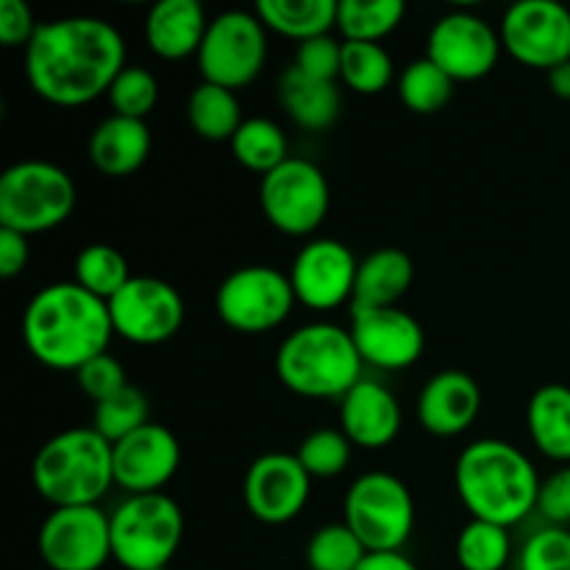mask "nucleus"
<instances>
[{
	"label": "nucleus",
	"instance_id": "f257e3e1",
	"mask_svg": "<svg viewBox=\"0 0 570 570\" xmlns=\"http://www.w3.org/2000/svg\"><path fill=\"white\" fill-rule=\"evenodd\" d=\"M126 67V42L100 17H61L39 22L26 48V78L33 95L53 106L76 109L109 95Z\"/></svg>",
	"mask_w": 570,
	"mask_h": 570
},
{
	"label": "nucleus",
	"instance_id": "f03ea898",
	"mask_svg": "<svg viewBox=\"0 0 570 570\" xmlns=\"http://www.w3.org/2000/svg\"><path fill=\"white\" fill-rule=\"evenodd\" d=\"M111 337L109 304L76 282L48 284L22 312V343L50 371L78 373L95 356L109 354Z\"/></svg>",
	"mask_w": 570,
	"mask_h": 570
},
{
	"label": "nucleus",
	"instance_id": "7ed1b4c3",
	"mask_svg": "<svg viewBox=\"0 0 570 570\" xmlns=\"http://www.w3.org/2000/svg\"><path fill=\"white\" fill-rule=\"evenodd\" d=\"M538 468L507 440H476L454 465V488L471 518L512 529L538 512Z\"/></svg>",
	"mask_w": 570,
	"mask_h": 570
},
{
	"label": "nucleus",
	"instance_id": "20e7f679",
	"mask_svg": "<svg viewBox=\"0 0 570 570\" xmlns=\"http://www.w3.org/2000/svg\"><path fill=\"white\" fill-rule=\"evenodd\" d=\"M362 362L351 328L337 323H306L282 340L276 351V376L301 399L343 401L362 382Z\"/></svg>",
	"mask_w": 570,
	"mask_h": 570
},
{
	"label": "nucleus",
	"instance_id": "39448f33",
	"mask_svg": "<svg viewBox=\"0 0 570 570\" xmlns=\"http://www.w3.org/2000/svg\"><path fill=\"white\" fill-rule=\"evenodd\" d=\"M31 482L53 510L98 507L115 484V449L92 426L67 429L37 451Z\"/></svg>",
	"mask_w": 570,
	"mask_h": 570
},
{
	"label": "nucleus",
	"instance_id": "423d86ee",
	"mask_svg": "<svg viewBox=\"0 0 570 570\" xmlns=\"http://www.w3.org/2000/svg\"><path fill=\"white\" fill-rule=\"evenodd\" d=\"M76 200V181L65 167L45 159H22L0 176V228L26 237L53 232L70 220Z\"/></svg>",
	"mask_w": 570,
	"mask_h": 570
},
{
	"label": "nucleus",
	"instance_id": "0eeeda50",
	"mask_svg": "<svg viewBox=\"0 0 570 570\" xmlns=\"http://www.w3.org/2000/svg\"><path fill=\"white\" fill-rule=\"evenodd\" d=\"M111 560L126 570L170 568L184 540V512L170 495H128L111 512Z\"/></svg>",
	"mask_w": 570,
	"mask_h": 570
},
{
	"label": "nucleus",
	"instance_id": "6e6552de",
	"mask_svg": "<svg viewBox=\"0 0 570 570\" xmlns=\"http://www.w3.org/2000/svg\"><path fill=\"white\" fill-rule=\"evenodd\" d=\"M343 523L360 538L367 554L401 551L415 529V499L395 473H362L343 499Z\"/></svg>",
	"mask_w": 570,
	"mask_h": 570
},
{
	"label": "nucleus",
	"instance_id": "1a4fd4ad",
	"mask_svg": "<svg viewBox=\"0 0 570 570\" xmlns=\"http://www.w3.org/2000/svg\"><path fill=\"white\" fill-rule=\"evenodd\" d=\"M295 289L289 273L271 265H245L228 273L215 293V312L232 332L265 334L293 315Z\"/></svg>",
	"mask_w": 570,
	"mask_h": 570
},
{
	"label": "nucleus",
	"instance_id": "9d476101",
	"mask_svg": "<svg viewBox=\"0 0 570 570\" xmlns=\"http://www.w3.org/2000/svg\"><path fill=\"white\" fill-rule=\"evenodd\" d=\"M198 70L204 81L232 92L259 78L267 61V28L256 11L232 9L212 17L204 45L198 50Z\"/></svg>",
	"mask_w": 570,
	"mask_h": 570
},
{
	"label": "nucleus",
	"instance_id": "9b49d317",
	"mask_svg": "<svg viewBox=\"0 0 570 570\" xmlns=\"http://www.w3.org/2000/svg\"><path fill=\"white\" fill-rule=\"evenodd\" d=\"M259 206L276 232L309 237L326 220L332 187L315 161L289 156L282 167L262 176Z\"/></svg>",
	"mask_w": 570,
	"mask_h": 570
},
{
	"label": "nucleus",
	"instance_id": "f8f14e48",
	"mask_svg": "<svg viewBox=\"0 0 570 570\" xmlns=\"http://www.w3.org/2000/svg\"><path fill=\"white\" fill-rule=\"evenodd\" d=\"M504 50L501 33L484 17L468 9H451L434 20L426 39V59L451 81H479L490 76Z\"/></svg>",
	"mask_w": 570,
	"mask_h": 570
},
{
	"label": "nucleus",
	"instance_id": "ddd939ff",
	"mask_svg": "<svg viewBox=\"0 0 570 570\" xmlns=\"http://www.w3.org/2000/svg\"><path fill=\"white\" fill-rule=\"evenodd\" d=\"M37 549L50 570H100L111 560V518L100 507L50 510Z\"/></svg>",
	"mask_w": 570,
	"mask_h": 570
},
{
	"label": "nucleus",
	"instance_id": "4468645a",
	"mask_svg": "<svg viewBox=\"0 0 570 570\" xmlns=\"http://www.w3.org/2000/svg\"><path fill=\"white\" fill-rule=\"evenodd\" d=\"M501 45L521 65L554 70L570 61V9L557 0H521L501 17Z\"/></svg>",
	"mask_w": 570,
	"mask_h": 570
},
{
	"label": "nucleus",
	"instance_id": "2eb2a0df",
	"mask_svg": "<svg viewBox=\"0 0 570 570\" xmlns=\"http://www.w3.org/2000/svg\"><path fill=\"white\" fill-rule=\"evenodd\" d=\"M117 337L134 345H161L184 326V298L173 284L154 276H134L109 301Z\"/></svg>",
	"mask_w": 570,
	"mask_h": 570
},
{
	"label": "nucleus",
	"instance_id": "dca6fc26",
	"mask_svg": "<svg viewBox=\"0 0 570 570\" xmlns=\"http://www.w3.org/2000/svg\"><path fill=\"white\" fill-rule=\"evenodd\" d=\"M356 273L360 262L348 245L332 237H317L295 254L289 282L298 304L306 309L328 312L343 306L345 301H354Z\"/></svg>",
	"mask_w": 570,
	"mask_h": 570
},
{
	"label": "nucleus",
	"instance_id": "f3484780",
	"mask_svg": "<svg viewBox=\"0 0 570 570\" xmlns=\"http://www.w3.org/2000/svg\"><path fill=\"white\" fill-rule=\"evenodd\" d=\"M312 476L295 454L273 451L250 462L245 471L243 499L250 515L267 527L295 521L309 504Z\"/></svg>",
	"mask_w": 570,
	"mask_h": 570
},
{
	"label": "nucleus",
	"instance_id": "a211bd4d",
	"mask_svg": "<svg viewBox=\"0 0 570 570\" xmlns=\"http://www.w3.org/2000/svg\"><path fill=\"white\" fill-rule=\"evenodd\" d=\"M351 337L362 362L379 371H406L426 351L421 321L401 306L351 309Z\"/></svg>",
	"mask_w": 570,
	"mask_h": 570
},
{
	"label": "nucleus",
	"instance_id": "6ab92c4d",
	"mask_svg": "<svg viewBox=\"0 0 570 570\" xmlns=\"http://www.w3.org/2000/svg\"><path fill=\"white\" fill-rule=\"evenodd\" d=\"M115 449V484L128 495L161 493L181 468V443L161 423H145Z\"/></svg>",
	"mask_w": 570,
	"mask_h": 570
},
{
	"label": "nucleus",
	"instance_id": "aec40b11",
	"mask_svg": "<svg viewBox=\"0 0 570 570\" xmlns=\"http://www.w3.org/2000/svg\"><path fill=\"white\" fill-rule=\"evenodd\" d=\"M482 410V390L465 371H440L417 395V423L434 438L468 432Z\"/></svg>",
	"mask_w": 570,
	"mask_h": 570
},
{
	"label": "nucleus",
	"instance_id": "412c9836",
	"mask_svg": "<svg viewBox=\"0 0 570 570\" xmlns=\"http://www.w3.org/2000/svg\"><path fill=\"white\" fill-rule=\"evenodd\" d=\"M401 423L404 415L399 399L373 379H362L340 401V429L356 449H387L401 434Z\"/></svg>",
	"mask_w": 570,
	"mask_h": 570
},
{
	"label": "nucleus",
	"instance_id": "4be33fe9",
	"mask_svg": "<svg viewBox=\"0 0 570 570\" xmlns=\"http://www.w3.org/2000/svg\"><path fill=\"white\" fill-rule=\"evenodd\" d=\"M209 17L198 0H159L145 17V45L165 61L198 56Z\"/></svg>",
	"mask_w": 570,
	"mask_h": 570
},
{
	"label": "nucleus",
	"instance_id": "5701e85b",
	"mask_svg": "<svg viewBox=\"0 0 570 570\" xmlns=\"http://www.w3.org/2000/svg\"><path fill=\"white\" fill-rule=\"evenodd\" d=\"M150 145L154 137L148 122L111 115L89 137V159L104 176L122 178L137 173L148 161Z\"/></svg>",
	"mask_w": 570,
	"mask_h": 570
},
{
	"label": "nucleus",
	"instance_id": "b1692460",
	"mask_svg": "<svg viewBox=\"0 0 570 570\" xmlns=\"http://www.w3.org/2000/svg\"><path fill=\"white\" fill-rule=\"evenodd\" d=\"M415 265L401 248H379L360 262L351 309H384L399 306L410 293Z\"/></svg>",
	"mask_w": 570,
	"mask_h": 570
},
{
	"label": "nucleus",
	"instance_id": "393cba45",
	"mask_svg": "<svg viewBox=\"0 0 570 570\" xmlns=\"http://www.w3.org/2000/svg\"><path fill=\"white\" fill-rule=\"evenodd\" d=\"M278 100H282V109L293 117L295 126H301L304 131L332 128L340 117V106H343L337 83L317 81L295 67H287L278 78Z\"/></svg>",
	"mask_w": 570,
	"mask_h": 570
},
{
	"label": "nucleus",
	"instance_id": "a878e982",
	"mask_svg": "<svg viewBox=\"0 0 570 570\" xmlns=\"http://www.w3.org/2000/svg\"><path fill=\"white\" fill-rule=\"evenodd\" d=\"M527 429L540 454L570 465V387L543 384L534 390L527 406Z\"/></svg>",
	"mask_w": 570,
	"mask_h": 570
},
{
	"label": "nucleus",
	"instance_id": "bb28decb",
	"mask_svg": "<svg viewBox=\"0 0 570 570\" xmlns=\"http://www.w3.org/2000/svg\"><path fill=\"white\" fill-rule=\"evenodd\" d=\"M337 6L340 0H259L254 11L267 31L301 45L337 28Z\"/></svg>",
	"mask_w": 570,
	"mask_h": 570
},
{
	"label": "nucleus",
	"instance_id": "cd10ccee",
	"mask_svg": "<svg viewBox=\"0 0 570 570\" xmlns=\"http://www.w3.org/2000/svg\"><path fill=\"white\" fill-rule=\"evenodd\" d=\"M187 120L193 131L206 142H232L245 117L237 92L200 81L187 98Z\"/></svg>",
	"mask_w": 570,
	"mask_h": 570
},
{
	"label": "nucleus",
	"instance_id": "c85d7f7f",
	"mask_svg": "<svg viewBox=\"0 0 570 570\" xmlns=\"http://www.w3.org/2000/svg\"><path fill=\"white\" fill-rule=\"evenodd\" d=\"M228 145H232V154L239 165L262 173V176H267L289 159L287 134L271 117H245V122Z\"/></svg>",
	"mask_w": 570,
	"mask_h": 570
},
{
	"label": "nucleus",
	"instance_id": "c756f323",
	"mask_svg": "<svg viewBox=\"0 0 570 570\" xmlns=\"http://www.w3.org/2000/svg\"><path fill=\"white\" fill-rule=\"evenodd\" d=\"M404 17V0H340L337 31L345 42H382Z\"/></svg>",
	"mask_w": 570,
	"mask_h": 570
},
{
	"label": "nucleus",
	"instance_id": "7c9ffc66",
	"mask_svg": "<svg viewBox=\"0 0 570 570\" xmlns=\"http://www.w3.org/2000/svg\"><path fill=\"white\" fill-rule=\"evenodd\" d=\"M128 262L115 245L92 243L78 250L76 256V284H81L87 293L109 304L128 282H131Z\"/></svg>",
	"mask_w": 570,
	"mask_h": 570
},
{
	"label": "nucleus",
	"instance_id": "2f4dec72",
	"mask_svg": "<svg viewBox=\"0 0 570 570\" xmlns=\"http://www.w3.org/2000/svg\"><path fill=\"white\" fill-rule=\"evenodd\" d=\"M395 67L382 42H345L340 81L356 95H379L393 83Z\"/></svg>",
	"mask_w": 570,
	"mask_h": 570
},
{
	"label": "nucleus",
	"instance_id": "473e14b6",
	"mask_svg": "<svg viewBox=\"0 0 570 570\" xmlns=\"http://www.w3.org/2000/svg\"><path fill=\"white\" fill-rule=\"evenodd\" d=\"M454 551L462 570H504L512 557L510 529L471 518L462 527Z\"/></svg>",
	"mask_w": 570,
	"mask_h": 570
},
{
	"label": "nucleus",
	"instance_id": "72a5a7b5",
	"mask_svg": "<svg viewBox=\"0 0 570 570\" xmlns=\"http://www.w3.org/2000/svg\"><path fill=\"white\" fill-rule=\"evenodd\" d=\"M399 98L415 115H438L454 98V81L434 61H410L399 78Z\"/></svg>",
	"mask_w": 570,
	"mask_h": 570
},
{
	"label": "nucleus",
	"instance_id": "f704fd0d",
	"mask_svg": "<svg viewBox=\"0 0 570 570\" xmlns=\"http://www.w3.org/2000/svg\"><path fill=\"white\" fill-rule=\"evenodd\" d=\"M145 423H150L148 395L139 387H131V384L126 390H120L117 395H111V399L95 404L92 429L100 438L109 440L111 445L126 440L128 434L142 429Z\"/></svg>",
	"mask_w": 570,
	"mask_h": 570
},
{
	"label": "nucleus",
	"instance_id": "c9c22d12",
	"mask_svg": "<svg viewBox=\"0 0 570 570\" xmlns=\"http://www.w3.org/2000/svg\"><path fill=\"white\" fill-rule=\"evenodd\" d=\"M367 549L345 523H326L306 543L309 570H360Z\"/></svg>",
	"mask_w": 570,
	"mask_h": 570
},
{
	"label": "nucleus",
	"instance_id": "e433bc0d",
	"mask_svg": "<svg viewBox=\"0 0 570 570\" xmlns=\"http://www.w3.org/2000/svg\"><path fill=\"white\" fill-rule=\"evenodd\" d=\"M354 454V443L343 434V429H317L306 434L298 449V462L312 479H334L345 473Z\"/></svg>",
	"mask_w": 570,
	"mask_h": 570
},
{
	"label": "nucleus",
	"instance_id": "4c0bfd02",
	"mask_svg": "<svg viewBox=\"0 0 570 570\" xmlns=\"http://www.w3.org/2000/svg\"><path fill=\"white\" fill-rule=\"evenodd\" d=\"M109 104L115 115L145 120L159 104V78L139 65H126L109 89Z\"/></svg>",
	"mask_w": 570,
	"mask_h": 570
},
{
	"label": "nucleus",
	"instance_id": "58836bf2",
	"mask_svg": "<svg viewBox=\"0 0 570 570\" xmlns=\"http://www.w3.org/2000/svg\"><path fill=\"white\" fill-rule=\"evenodd\" d=\"M518 570H570V532L543 527L523 543Z\"/></svg>",
	"mask_w": 570,
	"mask_h": 570
},
{
	"label": "nucleus",
	"instance_id": "ea45409f",
	"mask_svg": "<svg viewBox=\"0 0 570 570\" xmlns=\"http://www.w3.org/2000/svg\"><path fill=\"white\" fill-rule=\"evenodd\" d=\"M295 70L317 81H340V67H343V39H334L332 33L306 39L295 50Z\"/></svg>",
	"mask_w": 570,
	"mask_h": 570
},
{
	"label": "nucleus",
	"instance_id": "a19ab883",
	"mask_svg": "<svg viewBox=\"0 0 570 570\" xmlns=\"http://www.w3.org/2000/svg\"><path fill=\"white\" fill-rule=\"evenodd\" d=\"M76 382L78 387H81V393L87 395V399H92L95 404H100V401L111 399V395H117L120 390L128 387L126 367H122L111 354L95 356L92 362H87V365L76 373Z\"/></svg>",
	"mask_w": 570,
	"mask_h": 570
},
{
	"label": "nucleus",
	"instance_id": "79ce46f5",
	"mask_svg": "<svg viewBox=\"0 0 570 570\" xmlns=\"http://www.w3.org/2000/svg\"><path fill=\"white\" fill-rule=\"evenodd\" d=\"M538 512L549 527H562L570 523V465L557 468L554 473L543 479L538 495Z\"/></svg>",
	"mask_w": 570,
	"mask_h": 570
},
{
	"label": "nucleus",
	"instance_id": "37998d69",
	"mask_svg": "<svg viewBox=\"0 0 570 570\" xmlns=\"http://www.w3.org/2000/svg\"><path fill=\"white\" fill-rule=\"evenodd\" d=\"M39 22L26 0H0V42L6 48H22L37 37Z\"/></svg>",
	"mask_w": 570,
	"mask_h": 570
},
{
	"label": "nucleus",
	"instance_id": "c03bdc74",
	"mask_svg": "<svg viewBox=\"0 0 570 570\" xmlns=\"http://www.w3.org/2000/svg\"><path fill=\"white\" fill-rule=\"evenodd\" d=\"M31 259V245L26 234H17L11 228H0V276H20Z\"/></svg>",
	"mask_w": 570,
	"mask_h": 570
},
{
	"label": "nucleus",
	"instance_id": "a18cd8bd",
	"mask_svg": "<svg viewBox=\"0 0 570 570\" xmlns=\"http://www.w3.org/2000/svg\"><path fill=\"white\" fill-rule=\"evenodd\" d=\"M360 570H421L404 551H387V554H367Z\"/></svg>",
	"mask_w": 570,
	"mask_h": 570
},
{
	"label": "nucleus",
	"instance_id": "49530a36",
	"mask_svg": "<svg viewBox=\"0 0 570 570\" xmlns=\"http://www.w3.org/2000/svg\"><path fill=\"white\" fill-rule=\"evenodd\" d=\"M549 89L557 98L570 100V61H562L560 67L549 70Z\"/></svg>",
	"mask_w": 570,
	"mask_h": 570
},
{
	"label": "nucleus",
	"instance_id": "de8ad7c7",
	"mask_svg": "<svg viewBox=\"0 0 570 570\" xmlns=\"http://www.w3.org/2000/svg\"><path fill=\"white\" fill-rule=\"evenodd\" d=\"M159 570H170V568H159Z\"/></svg>",
	"mask_w": 570,
	"mask_h": 570
}]
</instances>
